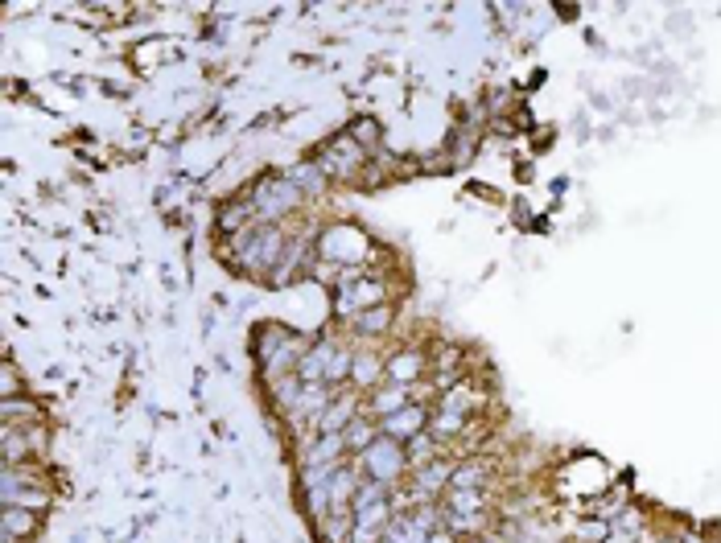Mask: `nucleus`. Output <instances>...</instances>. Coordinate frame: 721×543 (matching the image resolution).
<instances>
[{
    "label": "nucleus",
    "mask_w": 721,
    "mask_h": 543,
    "mask_svg": "<svg viewBox=\"0 0 721 543\" xmlns=\"http://www.w3.org/2000/svg\"><path fill=\"white\" fill-rule=\"evenodd\" d=\"M284 235L281 227H248V231L235 235V247H231V263L248 276H273L284 260Z\"/></svg>",
    "instance_id": "nucleus-1"
},
{
    "label": "nucleus",
    "mask_w": 721,
    "mask_h": 543,
    "mask_svg": "<svg viewBox=\"0 0 721 543\" xmlns=\"http://www.w3.org/2000/svg\"><path fill=\"white\" fill-rule=\"evenodd\" d=\"M256 359L264 362V370L273 378L293 375L305 359V338L281 330V325H260V330H256Z\"/></svg>",
    "instance_id": "nucleus-2"
},
{
    "label": "nucleus",
    "mask_w": 721,
    "mask_h": 543,
    "mask_svg": "<svg viewBox=\"0 0 721 543\" xmlns=\"http://www.w3.org/2000/svg\"><path fill=\"white\" fill-rule=\"evenodd\" d=\"M351 519H355V543H375L383 539L392 523V503H388V485H375V482H363L359 494L351 503Z\"/></svg>",
    "instance_id": "nucleus-3"
},
{
    "label": "nucleus",
    "mask_w": 721,
    "mask_h": 543,
    "mask_svg": "<svg viewBox=\"0 0 721 543\" xmlns=\"http://www.w3.org/2000/svg\"><path fill=\"white\" fill-rule=\"evenodd\" d=\"M248 198H252L256 223H260V227H276L284 214L293 210V206L302 202V190H297V182H284V177H268V182H260Z\"/></svg>",
    "instance_id": "nucleus-4"
},
{
    "label": "nucleus",
    "mask_w": 721,
    "mask_h": 543,
    "mask_svg": "<svg viewBox=\"0 0 721 543\" xmlns=\"http://www.w3.org/2000/svg\"><path fill=\"white\" fill-rule=\"evenodd\" d=\"M0 494H5V506H25V511L50 506L46 477H41V469H30V466H5Z\"/></svg>",
    "instance_id": "nucleus-5"
},
{
    "label": "nucleus",
    "mask_w": 721,
    "mask_h": 543,
    "mask_svg": "<svg viewBox=\"0 0 721 543\" xmlns=\"http://www.w3.org/2000/svg\"><path fill=\"white\" fill-rule=\"evenodd\" d=\"M404 449H400V441H392V437H375L367 449L359 453V469H363V477L367 482H375V485H392L400 474H404Z\"/></svg>",
    "instance_id": "nucleus-6"
},
{
    "label": "nucleus",
    "mask_w": 721,
    "mask_h": 543,
    "mask_svg": "<svg viewBox=\"0 0 721 543\" xmlns=\"http://www.w3.org/2000/svg\"><path fill=\"white\" fill-rule=\"evenodd\" d=\"M351 362H355V354H347V350L334 346V342H322V346L305 350L297 378H302V383H338L342 375H351Z\"/></svg>",
    "instance_id": "nucleus-7"
},
{
    "label": "nucleus",
    "mask_w": 721,
    "mask_h": 543,
    "mask_svg": "<svg viewBox=\"0 0 721 543\" xmlns=\"http://www.w3.org/2000/svg\"><path fill=\"white\" fill-rule=\"evenodd\" d=\"M363 161H367V148H363L359 140H351V132L330 140V145L318 153V169H322L326 177H334V182H351V177H359Z\"/></svg>",
    "instance_id": "nucleus-8"
},
{
    "label": "nucleus",
    "mask_w": 721,
    "mask_h": 543,
    "mask_svg": "<svg viewBox=\"0 0 721 543\" xmlns=\"http://www.w3.org/2000/svg\"><path fill=\"white\" fill-rule=\"evenodd\" d=\"M433 527H437V514H433L429 506H417L412 514H400V519H392L380 543H425L433 535Z\"/></svg>",
    "instance_id": "nucleus-9"
},
{
    "label": "nucleus",
    "mask_w": 721,
    "mask_h": 543,
    "mask_svg": "<svg viewBox=\"0 0 721 543\" xmlns=\"http://www.w3.org/2000/svg\"><path fill=\"white\" fill-rule=\"evenodd\" d=\"M41 445H46V428L41 424H5V466H21Z\"/></svg>",
    "instance_id": "nucleus-10"
},
{
    "label": "nucleus",
    "mask_w": 721,
    "mask_h": 543,
    "mask_svg": "<svg viewBox=\"0 0 721 543\" xmlns=\"http://www.w3.org/2000/svg\"><path fill=\"white\" fill-rule=\"evenodd\" d=\"M322 255H330V260H338V263L363 260V255H367V239H363L355 227H330V231L322 235Z\"/></svg>",
    "instance_id": "nucleus-11"
},
{
    "label": "nucleus",
    "mask_w": 721,
    "mask_h": 543,
    "mask_svg": "<svg viewBox=\"0 0 721 543\" xmlns=\"http://www.w3.org/2000/svg\"><path fill=\"white\" fill-rule=\"evenodd\" d=\"M420 370H425V354H420V350H400V354H392V359L383 362V375H388V383H396V387H412L420 378Z\"/></svg>",
    "instance_id": "nucleus-12"
},
{
    "label": "nucleus",
    "mask_w": 721,
    "mask_h": 543,
    "mask_svg": "<svg viewBox=\"0 0 721 543\" xmlns=\"http://www.w3.org/2000/svg\"><path fill=\"white\" fill-rule=\"evenodd\" d=\"M342 449H347V437H342V432H322V437L313 441V449H305V453H302V461H305L310 469H318V466H338Z\"/></svg>",
    "instance_id": "nucleus-13"
},
{
    "label": "nucleus",
    "mask_w": 721,
    "mask_h": 543,
    "mask_svg": "<svg viewBox=\"0 0 721 543\" xmlns=\"http://www.w3.org/2000/svg\"><path fill=\"white\" fill-rule=\"evenodd\" d=\"M334 399H330V387L326 383H302V391H297V399H293V407H289V416L297 412V416H322L326 407H330Z\"/></svg>",
    "instance_id": "nucleus-14"
},
{
    "label": "nucleus",
    "mask_w": 721,
    "mask_h": 543,
    "mask_svg": "<svg viewBox=\"0 0 721 543\" xmlns=\"http://www.w3.org/2000/svg\"><path fill=\"white\" fill-rule=\"evenodd\" d=\"M420 424H425V412L409 404V407H400L396 416L380 420V432L392 441H404V437H420Z\"/></svg>",
    "instance_id": "nucleus-15"
},
{
    "label": "nucleus",
    "mask_w": 721,
    "mask_h": 543,
    "mask_svg": "<svg viewBox=\"0 0 721 543\" xmlns=\"http://www.w3.org/2000/svg\"><path fill=\"white\" fill-rule=\"evenodd\" d=\"M355 301H359V309H363V305H371V309H375V301H383V280H371V284L347 280V284H342V292H338V309L351 313Z\"/></svg>",
    "instance_id": "nucleus-16"
},
{
    "label": "nucleus",
    "mask_w": 721,
    "mask_h": 543,
    "mask_svg": "<svg viewBox=\"0 0 721 543\" xmlns=\"http://www.w3.org/2000/svg\"><path fill=\"white\" fill-rule=\"evenodd\" d=\"M252 223L256 227V210H252V198H235V202H227L223 210H219V231H227V235H239L244 227Z\"/></svg>",
    "instance_id": "nucleus-17"
},
{
    "label": "nucleus",
    "mask_w": 721,
    "mask_h": 543,
    "mask_svg": "<svg viewBox=\"0 0 721 543\" xmlns=\"http://www.w3.org/2000/svg\"><path fill=\"white\" fill-rule=\"evenodd\" d=\"M0 527H5V535H9V539H30V535L38 531V511H25V506H5V514H0Z\"/></svg>",
    "instance_id": "nucleus-18"
},
{
    "label": "nucleus",
    "mask_w": 721,
    "mask_h": 543,
    "mask_svg": "<svg viewBox=\"0 0 721 543\" xmlns=\"http://www.w3.org/2000/svg\"><path fill=\"white\" fill-rule=\"evenodd\" d=\"M400 407H409V387H396V383H388V387H380L375 396H371V416H375V420L396 416Z\"/></svg>",
    "instance_id": "nucleus-19"
},
{
    "label": "nucleus",
    "mask_w": 721,
    "mask_h": 543,
    "mask_svg": "<svg viewBox=\"0 0 721 543\" xmlns=\"http://www.w3.org/2000/svg\"><path fill=\"white\" fill-rule=\"evenodd\" d=\"M491 474H495V469H491L487 461H462V466H454V474H449V485H454V490H482Z\"/></svg>",
    "instance_id": "nucleus-20"
},
{
    "label": "nucleus",
    "mask_w": 721,
    "mask_h": 543,
    "mask_svg": "<svg viewBox=\"0 0 721 543\" xmlns=\"http://www.w3.org/2000/svg\"><path fill=\"white\" fill-rule=\"evenodd\" d=\"M0 416H5V424H41L38 404H33V399H21V396L5 399V404H0Z\"/></svg>",
    "instance_id": "nucleus-21"
},
{
    "label": "nucleus",
    "mask_w": 721,
    "mask_h": 543,
    "mask_svg": "<svg viewBox=\"0 0 721 543\" xmlns=\"http://www.w3.org/2000/svg\"><path fill=\"white\" fill-rule=\"evenodd\" d=\"M355 424V399H338V404H330L318 416V428L322 432H338V428H351Z\"/></svg>",
    "instance_id": "nucleus-22"
},
{
    "label": "nucleus",
    "mask_w": 721,
    "mask_h": 543,
    "mask_svg": "<svg viewBox=\"0 0 721 543\" xmlns=\"http://www.w3.org/2000/svg\"><path fill=\"white\" fill-rule=\"evenodd\" d=\"M383 378V362L375 359V354H355L351 362V383H359V387H375Z\"/></svg>",
    "instance_id": "nucleus-23"
},
{
    "label": "nucleus",
    "mask_w": 721,
    "mask_h": 543,
    "mask_svg": "<svg viewBox=\"0 0 721 543\" xmlns=\"http://www.w3.org/2000/svg\"><path fill=\"white\" fill-rule=\"evenodd\" d=\"M449 474H454V469H446L441 461L425 466V469L417 474V498H433V494L441 490V485H446V477H449Z\"/></svg>",
    "instance_id": "nucleus-24"
},
{
    "label": "nucleus",
    "mask_w": 721,
    "mask_h": 543,
    "mask_svg": "<svg viewBox=\"0 0 721 543\" xmlns=\"http://www.w3.org/2000/svg\"><path fill=\"white\" fill-rule=\"evenodd\" d=\"M392 325V313L383 309V305H375V309H363L355 313V330L359 334H383Z\"/></svg>",
    "instance_id": "nucleus-25"
},
{
    "label": "nucleus",
    "mask_w": 721,
    "mask_h": 543,
    "mask_svg": "<svg viewBox=\"0 0 721 543\" xmlns=\"http://www.w3.org/2000/svg\"><path fill=\"white\" fill-rule=\"evenodd\" d=\"M351 140H359L363 148H375L380 145V128H375V120H359V124H351Z\"/></svg>",
    "instance_id": "nucleus-26"
},
{
    "label": "nucleus",
    "mask_w": 721,
    "mask_h": 543,
    "mask_svg": "<svg viewBox=\"0 0 721 543\" xmlns=\"http://www.w3.org/2000/svg\"><path fill=\"white\" fill-rule=\"evenodd\" d=\"M0 391H5V399H13L21 391V375L13 367V359H5V367H0Z\"/></svg>",
    "instance_id": "nucleus-27"
},
{
    "label": "nucleus",
    "mask_w": 721,
    "mask_h": 543,
    "mask_svg": "<svg viewBox=\"0 0 721 543\" xmlns=\"http://www.w3.org/2000/svg\"><path fill=\"white\" fill-rule=\"evenodd\" d=\"M425 543H449V535H446V531H437V535H429Z\"/></svg>",
    "instance_id": "nucleus-28"
},
{
    "label": "nucleus",
    "mask_w": 721,
    "mask_h": 543,
    "mask_svg": "<svg viewBox=\"0 0 721 543\" xmlns=\"http://www.w3.org/2000/svg\"><path fill=\"white\" fill-rule=\"evenodd\" d=\"M470 543H495V539H470Z\"/></svg>",
    "instance_id": "nucleus-29"
}]
</instances>
